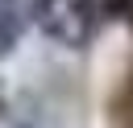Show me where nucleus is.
I'll return each instance as SVG.
<instances>
[{
    "label": "nucleus",
    "mask_w": 133,
    "mask_h": 128,
    "mask_svg": "<svg viewBox=\"0 0 133 128\" xmlns=\"http://www.w3.org/2000/svg\"><path fill=\"white\" fill-rule=\"evenodd\" d=\"M37 25L58 45H83L96 29V0H37Z\"/></svg>",
    "instance_id": "1"
},
{
    "label": "nucleus",
    "mask_w": 133,
    "mask_h": 128,
    "mask_svg": "<svg viewBox=\"0 0 133 128\" xmlns=\"http://www.w3.org/2000/svg\"><path fill=\"white\" fill-rule=\"evenodd\" d=\"M17 45V12L8 0H0V58Z\"/></svg>",
    "instance_id": "2"
},
{
    "label": "nucleus",
    "mask_w": 133,
    "mask_h": 128,
    "mask_svg": "<svg viewBox=\"0 0 133 128\" xmlns=\"http://www.w3.org/2000/svg\"><path fill=\"white\" fill-rule=\"evenodd\" d=\"M108 8L116 17H125V21H133V0H108Z\"/></svg>",
    "instance_id": "3"
}]
</instances>
